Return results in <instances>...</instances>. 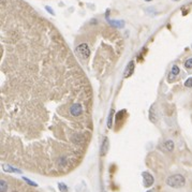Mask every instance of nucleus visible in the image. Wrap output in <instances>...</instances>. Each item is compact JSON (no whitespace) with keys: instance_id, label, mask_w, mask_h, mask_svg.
Here are the masks:
<instances>
[{"instance_id":"f257e3e1","label":"nucleus","mask_w":192,"mask_h":192,"mask_svg":"<svg viewBox=\"0 0 192 192\" xmlns=\"http://www.w3.org/2000/svg\"><path fill=\"white\" fill-rule=\"evenodd\" d=\"M165 183L168 186L172 187V188H181L186 183V178L180 174H175V175L168 177Z\"/></svg>"},{"instance_id":"f03ea898","label":"nucleus","mask_w":192,"mask_h":192,"mask_svg":"<svg viewBox=\"0 0 192 192\" xmlns=\"http://www.w3.org/2000/svg\"><path fill=\"white\" fill-rule=\"evenodd\" d=\"M75 53H76L77 57L81 60H87L89 58V56H90V49H89L88 45L86 43H82L79 46H76Z\"/></svg>"},{"instance_id":"7ed1b4c3","label":"nucleus","mask_w":192,"mask_h":192,"mask_svg":"<svg viewBox=\"0 0 192 192\" xmlns=\"http://www.w3.org/2000/svg\"><path fill=\"white\" fill-rule=\"evenodd\" d=\"M142 177H143V185L144 187H146V188H149L153 185L155 183V178L149 172H143L142 173Z\"/></svg>"},{"instance_id":"20e7f679","label":"nucleus","mask_w":192,"mask_h":192,"mask_svg":"<svg viewBox=\"0 0 192 192\" xmlns=\"http://www.w3.org/2000/svg\"><path fill=\"white\" fill-rule=\"evenodd\" d=\"M134 70H135V64H134V61L132 60L127 64V67H126V69H125V72H123V77H125V79L130 77L132 74H133Z\"/></svg>"},{"instance_id":"39448f33","label":"nucleus","mask_w":192,"mask_h":192,"mask_svg":"<svg viewBox=\"0 0 192 192\" xmlns=\"http://www.w3.org/2000/svg\"><path fill=\"white\" fill-rule=\"evenodd\" d=\"M110 149V141L107 137H104L103 138V142L101 144V149H100V156L101 157H105Z\"/></svg>"},{"instance_id":"423d86ee","label":"nucleus","mask_w":192,"mask_h":192,"mask_svg":"<svg viewBox=\"0 0 192 192\" xmlns=\"http://www.w3.org/2000/svg\"><path fill=\"white\" fill-rule=\"evenodd\" d=\"M82 112H83V107H82V105L79 103L72 105L70 108L71 115H73V116H79L81 114H82Z\"/></svg>"},{"instance_id":"0eeeda50","label":"nucleus","mask_w":192,"mask_h":192,"mask_svg":"<svg viewBox=\"0 0 192 192\" xmlns=\"http://www.w3.org/2000/svg\"><path fill=\"white\" fill-rule=\"evenodd\" d=\"M179 72H180L179 67L176 66V64H174L173 67H172V70H171V75L168 76V82H173V79L176 76H178Z\"/></svg>"},{"instance_id":"6e6552de","label":"nucleus","mask_w":192,"mask_h":192,"mask_svg":"<svg viewBox=\"0 0 192 192\" xmlns=\"http://www.w3.org/2000/svg\"><path fill=\"white\" fill-rule=\"evenodd\" d=\"M2 170L4 172H6V173H19V174L21 173V170L13 168V166H11V165H9V164H3L2 165Z\"/></svg>"},{"instance_id":"1a4fd4ad","label":"nucleus","mask_w":192,"mask_h":192,"mask_svg":"<svg viewBox=\"0 0 192 192\" xmlns=\"http://www.w3.org/2000/svg\"><path fill=\"white\" fill-rule=\"evenodd\" d=\"M164 148L168 151H173L174 150V142L172 140H168V141H165V143H164Z\"/></svg>"},{"instance_id":"9d476101","label":"nucleus","mask_w":192,"mask_h":192,"mask_svg":"<svg viewBox=\"0 0 192 192\" xmlns=\"http://www.w3.org/2000/svg\"><path fill=\"white\" fill-rule=\"evenodd\" d=\"M108 23H110L112 26L117 27V28H122L125 26V21H108Z\"/></svg>"},{"instance_id":"9b49d317","label":"nucleus","mask_w":192,"mask_h":192,"mask_svg":"<svg viewBox=\"0 0 192 192\" xmlns=\"http://www.w3.org/2000/svg\"><path fill=\"white\" fill-rule=\"evenodd\" d=\"M149 119H150V121L157 122V117H156V113H155V105L150 107V111H149Z\"/></svg>"},{"instance_id":"f8f14e48","label":"nucleus","mask_w":192,"mask_h":192,"mask_svg":"<svg viewBox=\"0 0 192 192\" xmlns=\"http://www.w3.org/2000/svg\"><path fill=\"white\" fill-rule=\"evenodd\" d=\"M113 116H114V110L112 108L110 112V115H108V118H107V128H112V125H113Z\"/></svg>"},{"instance_id":"ddd939ff","label":"nucleus","mask_w":192,"mask_h":192,"mask_svg":"<svg viewBox=\"0 0 192 192\" xmlns=\"http://www.w3.org/2000/svg\"><path fill=\"white\" fill-rule=\"evenodd\" d=\"M8 190V185H6V180L1 179L0 180V191L1 192H6Z\"/></svg>"},{"instance_id":"4468645a","label":"nucleus","mask_w":192,"mask_h":192,"mask_svg":"<svg viewBox=\"0 0 192 192\" xmlns=\"http://www.w3.org/2000/svg\"><path fill=\"white\" fill-rule=\"evenodd\" d=\"M58 189L60 192H68V186L64 183H58Z\"/></svg>"},{"instance_id":"2eb2a0df","label":"nucleus","mask_w":192,"mask_h":192,"mask_svg":"<svg viewBox=\"0 0 192 192\" xmlns=\"http://www.w3.org/2000/svg\"><path fill=\"white\" fill-rule=\"evenodd\" d=\"M72 141H73L74 143H82L83 136L79 134H75V135H73V137H72Z\"/></svg>"},{"instance_id":"dca6fc26","label":"nucleus","mask_w":192,"mask_h":192,"mask_svg":"<svg viewBox=\"0 0 192 192\" xmlns=\"http://www.w3.org/2000/svg\"><path fill=\"white\" fill-rule=\"evenodd\" d=\"M23 180H24V181H26V183H27L29 186L38 187V183H36L34 181H32V180H30V179H28L27 177H23Z\"/></svg>"},{"instance_id":"f3484780","label":"nucleus","mask_w":192,"mask_h":192,"mask_svg":"<svg viewBox=\"0 0 192 192\" xmlns=\"http://www.w3.org/2000/svg\"><path fill=\"white\" fill-rule=\"evenodd\" d=\"M185 68L186 69H192V58L187 59L186 62H185Z\"/></svg>"},{"instance_id":"a211bd4d","label":"nucleus","mask_w":192,"mask_h":192,"mask_svg":"<svg viewBox=\"0 0 192 192\" xmlns=\"http://www.w3.org/2000/svg\"><path fill=\"white\" fill-rule=\"evenodd\" d=\"M185 86H186V87H188V88L192 87V77H189V79L185 82Z\"/></svg>"},{"instance_id":"6ab92c4d","label":"nucleus","mask_w":192,"mask_h":192,"mask_svg":"<svg viewBox=\"0 0 192 192\" xmlns=\"http://www.w3.org/2000/svg\"><path fill=\"white\" fill-rule=\"evenodd\" d=\"M45 9L47 10V11H49V12L51 13V14H52V15H54V11H53V9H52V8H49V6H45Z\"/></svg>"},{"instance_id":"aec40b11","label":"nucleus","mask_w":192,"mask_h":192,"mask_svg":"<svg viewBox=\"0 0 192 192\" xmlns=\"http://www.w3.org/2000/svg\"><path fill=\"white\" fill-rule=\"evenodd\" d=\"M147 192H155V191H153V190H148Z\"/></svg>"},{"instance_id":"412c9836","label":"nucleus","mask_w":192,"mask_h":192,"mask_svg":"<svg viewBox=\"0 0 192 192\" xmlns=\"http://www.w3.org/2000/svg\"><path fill=\"white\" fill-rule=\"evenodd\" d=\"M173 1H178V0H173Z\"/></svg>"},{"instance_id":"4be33fe9","label":"nucleus","mask_w":192,"mask_h":192,"mask_svg":"<svg viewBox=\"0 0 192 192\" xmlns=\"http://www.w3.org/2000/svg\"><path fill=\"white\" fill-rule=\"evenodd\" d=\"M146 1H151V0H146Z\"/></svg>"}]
</instances>
